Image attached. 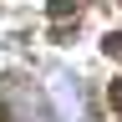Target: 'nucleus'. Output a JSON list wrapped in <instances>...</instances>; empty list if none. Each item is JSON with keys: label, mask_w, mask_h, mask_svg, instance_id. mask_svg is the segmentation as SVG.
Instances as JSON below:
<instances>
[{"label": "nucleus", "mask_w": 122, "mask_h": 122, "mask_svg": "<svg viewBox=\"0 0 122 122\" xmlns=\"http://www.w3.org/2000/svg\"><path fill=\"white\" fill-rule=\"evenodd\" d=\"M112 107L122 112V81H112Z\"/></svg>", "instance_id": "f257e3e1"}]
</instances>
